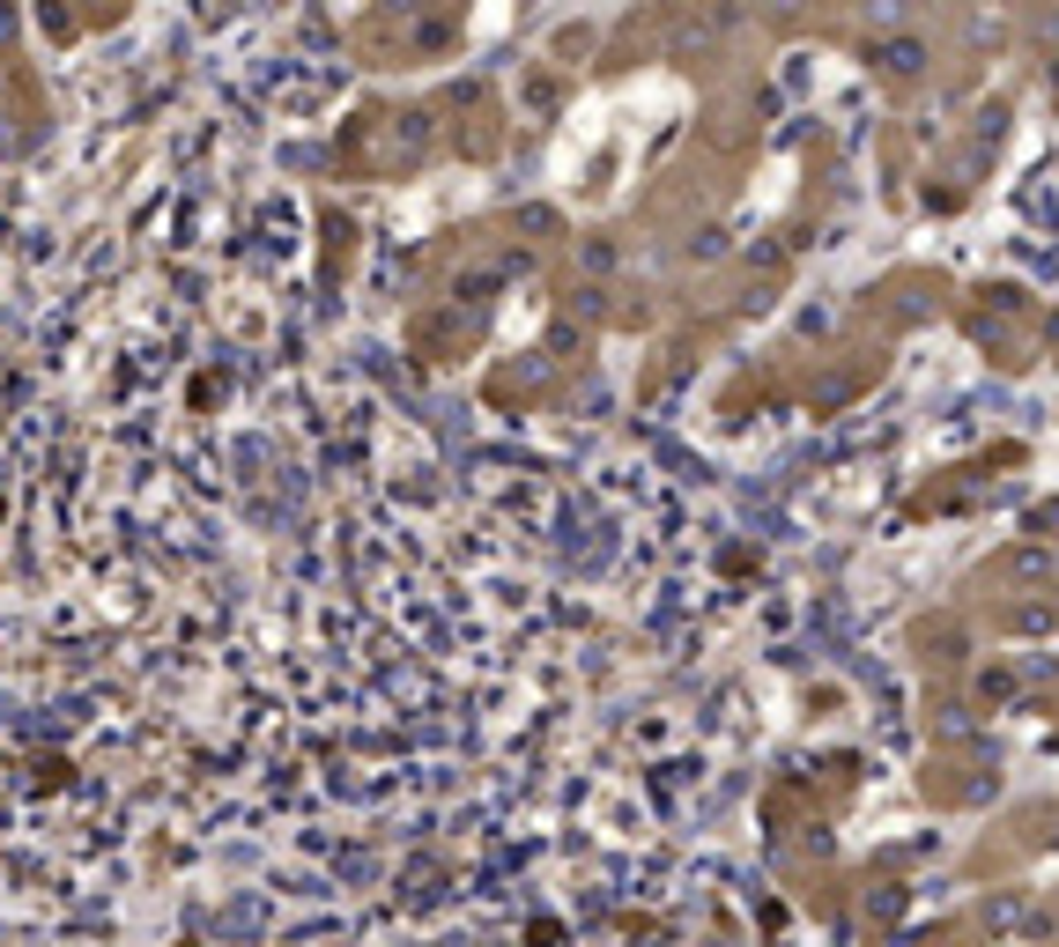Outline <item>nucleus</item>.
<instances>
[{
    "label": "nucleus",
    "instance_id": "1",
    "mask_svg": "<svg viewBox=\"0 0 1059 947\" xmlns=\"http://www.w3.org/2000/svg\"><path fill=\"white\" fill-rule=\"evenodd\" d=\"M882 60H890V67H896V75H912V67H919V45H912V38H896V45H890V52H882Z\"/></svg>",
    "mask_w": 1059,
    "mask_h": 947
}]
</instances>
